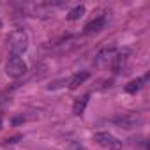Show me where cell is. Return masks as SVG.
I'll return each instance as SVG.
<instances>
[{
	"instance_id": "6da1fadb",
	"label": "cell",
	"mask_w": 150,
	"mask_h": 150,
	"mask_svg": "<svg viewBox=\"0 0 150 150\" xmlns=\"http://www.w3.org/2000/svg\"><path fill=\"white\" fill-rule=\"evenodd\" d=\"M9 50H11V55L14 57L23 55L28 50V34L25 30H14L9 39Z\"/></svg>"
},
{
	"instance_id": "7a4b0ae2",
	"label": "cell",
	"mask_w": 150,
	"mask_h": 150,
	"mask_svg": "<svg viewBox=\"0 0 150 150\" xmlns=\"http://www.w3.org/2000/svg\"><path fill=\"white\" fill-rule=\"evenodd\" d=\"M27 71H28V65H27V62L21 57H14V55L9 57L7 65H6V72H7L9 78H14V80L23 78L27 74Z\"/></svg>"
},
{
	"instance_id": "3957f363",
	"label": "cell",
	"mask_w": 150,
	"mask_h": 150,
	"mask_svg": "<svg viewBox=\"0 0 150 150\" xmlns=\"http://www.w3.org/2000/svg\"><path fill=\"white\" fill-rule=\"evenodd\" d=\"M92 139L103 146V148H108V150H120L122 148V141L118 138H115L111 132H106V131H101V132H96L92 136Z\"/></svg>"
},
{
	"instance_id": "277c9868",
	"label": "cell",
	"mask_w": 150,
	"mask_h": 150,
	"mask_svg": "<svg viewBox=\"0 0 150 150\" xmlns=\"http://www.w3.org/2000/svg\"><path fill=\"white\" fill-rule=\"evenodd\" d=\"M113 122L118 124V125H122L124 129H131V127H136V124L139 122V118L136 115H122V117H115Z\"/></svg>"
},
{
	"instance_id": "5b68a950",
	"label": "cell",
	"mask_w": 150,
	"mask_h": 150,
	"mask_svg": "<svg viewBox=\"0 0 150 150\" xmlns=\"http://www.w3.org/2000/svg\"><path fill=\"white\" fill-rule=\"evenodd\" d=\"M104 25H106V16H97L96 20H92V21H88V23L85 25V32H87V34L99 32V30L104 28Z\"/></svg>"
},
{
	"instance_id": "8992f818",
	"label": "cell",
	"mask_w": 150,
	"mask_h": 150,
	"mask_svg": "<svg viewBox=\"0 0 150 150\" xmlns=\"http://www.w3.org/2000/svg\"><path fill=\"white\" fill-rule=\"evenodd\" d=\"M88 99H90L88 94L78 97L76 101H74V104H72V113H74V115H78V117H81V115L85 113V108H87V104H88Z\"/></svg>"
},
{
	"instance_id": "52a82bcc",
	"label": "cell",
	"mask_w": 150,
	"mask_h": 150,
	"mask_svg": "<svg viewBox=\"0 0 150 150\" xmlns=\"http://www.w3.org/2000/svg\"><path fill=\"white\" fill-rule=\"evenodd\" d=\"M88 76H90L88 71H81V72H78V74H74V76L69 80V88H76V87L83 85V81H85Z\"/></svg>"
},
{
	"instance_id": "ba28073f",
	"label": "cell",
	"mask_w": 150,
	"mask_h": 150,
	"mask_svg": "<svg viewBox=\"0 0 150 150\" xmlns=\"http://www.w3.org/2000/svg\"><path fill=\"white\" fill-rule=\"evenodd\" d=\"M83 14H85V7H83V6H76L74 9H71V11H69V14H67V20H69V21L80 20Z\"/></svg>"
},
{
	"instance_id": "9c48e42d",
	"label": "cell",
	"mask_w": 150,
	"mask_h": 150,
	"mask_svg": "<svg viewBox=\"0 0 150 150\" xmlns=\"http://www.w3.org/2000/svg\"><path fill=\"white\" fill-rule=\"evenodd\" d=\"M146 78H148V76H143V78H139V80H136V81H131V83L125 87V92H129V94H134L136 90H139V88H141V85L146 81Z\"/></svg>"
},
{
	"instance_id": "30bf717a",
	"label": "cell",
	"mask_w": 150,
	"mask_h": 150,
	"mask_svg": "<svg viewBox=\"0 0 150 150\" xmlns=\"http://www.w3.org/2000/svg\"><path fill=\"white\" fill-rule=\"evenodd\" d=\"M0 129H2V117H0Z\"/></svg>"
},
{
	"instance_id": "8fae6325",
	"label": "cell",
	"mask_w": 150,
	"mask_h": 150,
	"mask_svg": "<svg viewBox=\"0 0 150 150\" xmlns=\"http://www.w3.org/2000/svg\"><path fill=\"white\" fill-rule=\"evenodd\" d=\"M0 27H2V21H0Z\"/></svg>"
}]
</instances>
